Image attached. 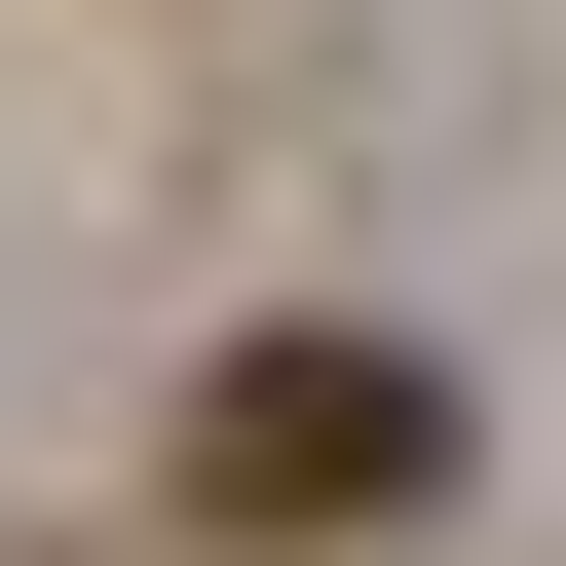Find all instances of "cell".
Returning <instances> with one entry per match:
<instances>
[{
  "mask_svg": "<svg viewBox=\"0 0 566 566\" xmlns=\"http://www.w3.org/2000/svg\"><path fill=\"white\" fill-rule=\"evenodd\" d=\"M416 491H453V378L340 340V303L189 378V528H227V566H340V528H416Z\"/></svg>",
  "mask_w": 566,
  "mask_h": 566,
  "instance_id": "6da1fadb",
  "label": "cell"
}]
</instances>
